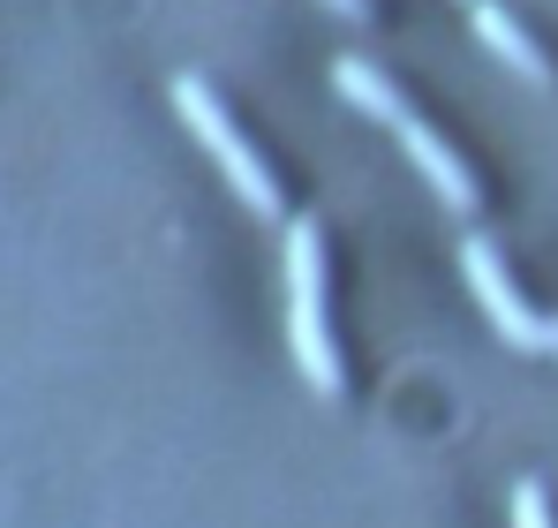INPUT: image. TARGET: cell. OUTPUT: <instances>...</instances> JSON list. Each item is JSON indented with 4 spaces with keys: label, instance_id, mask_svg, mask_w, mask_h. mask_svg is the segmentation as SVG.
I'll use <instances>...</instances> for the list:
<instances>
[{
    "label": "cell",
    "instance_id": "cell-1",
    "mask_svg": "<svg viewBox=\"0 0 558 528\" xmlns=\"http://www.w3.org/2000/svg\"><path fill=\"white\" fill-rule=\"evenodd\" d=\"M287 348H294V370L310 377L317 400L348 393V362H340L332 325H325V235H317V219H287Z\"/></svg>",
    "mask_w": 558,
    "mask_h": 528
},
{
    "label": "cell",
    "instance_id": "cell-8",
    "mask_svg": "<svg viewBox=\"0 0 558 528\" xmlns=\"http://www.w3.org/2000/svg\"><path fill=\"white\" fill-rule=\"evenodd\" d=\"M332 15H348V23H371V0H325Z\"/></svg>",
    "mask_w": 558,
    "mask_h": 528
},
{
    "label": "cell",
    "instance_id": "cell-2",
    "mask_svg": "<svg viewBox=\"0 0 558 528\" xmlns=\"http://www.w3.org/2000/svg\"><path fill=\"white\" fill-rule=\"evenodd\" d=\"M174 113H182V129L219 159V175H227V189L257 212V219H287V196H279L272 167L257 159V144L227 121V106H219V91L204 84V76H174Z\"/></svg>",
    "mask_w": 558,
    "mask_h": 528
},
{
    "label": "cell",
    "instance_id": "cell-9",
    "mask_svg": "<svg viewBox=\"0 0 558 528\" xmlns=\"http://www.w3.org/2000/svg\"><path fill=\"white\" fill-rule=\"evenodd\" d=\"M544 355H558V317H551V325H544Z\"/></svg>",
    "mask_w": 558,
    "mask_h": 528
},
{
    "label": "cell",
    "instance_id": "cell-3",
    "mask_svg": "<svg viewBox=\"0 0 558 528\" xmlns=\"http://www.w3.org/2000/svg\"><path fill=\"white\" fill-rule=\"evenodd\" d=\"M461 272H468V295L483 302V317L498 325L506 348H544V325H551V317H536V310L521 302V287H513L506 257H498L483 235H468V242H461Z\"/></svg>",
    "mask_w": 558,
    "mask_h": 528
},
{
    "label": "cell",
    "instance_id": "cell-4",
    "mask_svg": "<svg viewBox=\"0 0 558 528\" xmlns=\"http://www.w3.org/2000/svg\"><path fill=\"white\" fill-rule=\"evenodd\" d=\"M392 136H400V152L415 159V175H423L430 189H438V204H446V212H461V219H468V212L483 204V189H475V175H468L461 159H453V144H446V136H438L430 121L400 113V121H392Z\"/></svg>",
    "mask_w": 558,
    "mask_h": 528
},
{
    "label": "cell",
    "instance_id": "cell-10",
    "mask_svg": "<svg viewBox=\"0 0 558 528\" xmlns=\"http://www.w3.org/2000/svg\"><path fill=\"white\" fill-rule=\"evenodd\" d=\"M468 8H475V0H468Z\"/></svg>",
    "mask_w": 558,
    "mask_h": 528
},
{
    "label": "cell",
    "instance_id": "cell-7",
    "mask_svg": "<svg viewBox=\"0 0 558 528\" xmlns=\"http://www.w3.org/2000/svg\"><path fill=\"white\" fill-rule=\"evenodd\" d=\"M513 528H551V491L544 483H513Z\"/></svg>",
    "mask_w": 558,
    "mask_h": 528
},
{
    "label": "cell",
    "instance_id": "cell-5",
    "mask_svg": "<svg viewBox=\"0 0 558 528\" xmlns=\"http://www.w3.org/2000/svg\"><path fill=\"white\" fill-rule=\"evenodd\" d=\"M468 15H475V38H483V46H490V53H498V61H506V69L521 76V84H536V91H558V69H551V53H544V46H536V38H529V31L513 23V15H506L498 0H475Z\"/></svg>",
    "mask_w": 558,
    "mask_h": 528
},
{
    "label": "cell",
    "instance_id": "cell-6",
    "mask_svg": "<svg viewBox=\"0 0 558 528\" xmlns=\"http://www.w3.org/2000/svg\"><path fill=\"white\" fill-rule=\"evenodd\" d=\"M332 91H340V98H348L355 113H371V121H385V129H392V121L408 113V98L392 91V76H377L371 61H355V53H340V61H332Z\"/></svg>",
    "mask_w": 558,
    "mask_h": 528
}]
</instances>
